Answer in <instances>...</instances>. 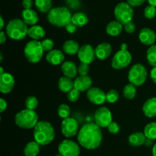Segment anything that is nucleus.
I'll use <instances>...</instances> for the list:
<instances>
[{"mask_svg":"<svg viewBox=\"0 0 156 156\" xmlns=\"http://www.w3.org/2000/svg\"><path fill=\"white\" fill-rule=\"evenodd\" d=\"M103 139L101 129L95 123H87L79 129L77 140L82 147L88 150H94L101 146Z\"/></svg>","mask_w":156,"mask_h":156,"instance_id":"1","label":"nucleus"},{"mask_svg":"<svg viewBox=\"0 0 156 156\" xmlns=\"http://www.w3.org/2000/svg\"><path fill=\"white\" fill-rule=\"evenodd\" d=\"M34 139L40 146H47L55 138V130L52 124L46 120H41L34 128Z\"/></svg>","mask_w":156,"mask_h":156,"instance_id":"2","label":"nucleus"},{"mask_svg":"<svg viewBox=\"0 0 156 156\" xmlns=\"http://www.w3.org/2000/svg\"><path fill=\"white\" fill-rule=\"evenodd\" d=\"M73 15L69 9L63 6H59L52 9L47 14V20L49 22L56 27H66L71 22Z\"/></svg>","mask_w":156,"mask_h":156,"instance_id":"3","label":"nucleus"},{"mask_svg":"<svg viewBox=\"0 0 156 156\" xmlns=\"http://www.w3.org/2000/svg\"><path fill=\"white\" fill-rule=\"evenodd\" d=\"M15 122L17 126L21 129H34L39 122L37 113L35 111L24 109L17 113L15 117Z\"/></svg>","mask_w":156,"mask_h":156,"instance_id":"4","label":"nucleus"},{"mask_svg":"<svg viewBox=\"0 0 156 156\" xmlns=\"http://www.w3.org/2000/svg\"><path fill=\"white\" fill-rule=\"evenodd\" d=\"M28 29L23 20L15 18L9 21L6 25V34L11 39L21 41L28 35Z\"/></svg>","mask_w":156,"mask_h":156,"instance_id":"5","label":"nucleus"},{"mask_svg":"<svg viewBox=\"0 0 156 156\" xmlns=\"http://www.w3.org/2000/svg\"><path fill=\"white\" fill-rule=\"evenodd\" d=\"M44 49L41 45V41H32L26 44L24 49V56L30 63H37L41 60L44 55Z\"/></svg>","mask_w":156,"mask_h":156,"instance_id":"6","label":"nucleus"},{"mask_svg":"<svg viewBox=\"0 0 156 156\" xmlns=\"http://www.w3.org/2000/svg\"><path fill=\"white\" fill-rule=\"evenodd\" d=\"M148 72L146 67L140 63L133 66L129 70L128 79L129 83L136 86H141L147 80Z\"/></svg>","mask_w":156,"mask_h":156,"instance_id":"7","label":"nucleus"},{"mask_svg":"<svg viewBox=\"0 0 156 156\" xmlns=\"http://www.w3.org/2000/svg\"><path fill=\"white\" fill-rule=\"evenodd\" d=\"M114 16L116 18V21L124 25L133 20L134 16L133 7L124 2L118 3L114 9Z\"/></svg>","mask_w":156,"mask_h":156,"instance_id":"8","label":"nucleus"},{"mask_svg":"<svg viewBox=\"0 0 156 156\" xmlns=\"http://www.w3.org/2000/svg\"><path fill=\"white\" fill-rule=\"evenodd\" d=\"M132 61V55L128 50H120L114 54L111 61V66L114 69L120 70L126 68Z\"/></svg>","mask_w":156,"mask_h":156,"instance_id":"9","label":"nucleus"},{"mask_svg":"<svg viewBox=\"0 0 156 156\" xmlns=\"http://www.w3.org/2000/svg\"><path fill=\"white\" fill-rule=\"evenodd\" d=\"M58 152L62 156H79L80 155V147L77 143L67 139L59 143Z\"/></svg>","mask_w":156,"mask_h":156,"instance_id":"10","label":"nucleus"},{"mask_svg":"<svg viewBox=\"0 0 156 156\" xmlns=\"http://www.w3.org/2000/svg\"><path fill=\"white\" fill-rule=\"evenodd\" d=\"M113 122L111 111L107 107H101L94 114V123L101 128H108Z\"/></svg>","mask_w":156,"mask_h":156,"instance_id":"11","label":"nucleus"},{"mask_svg":"<svg viewBox=\"0 0 156 156\" xmlns=\"http://www.w3.org/2000/svg\"><path fill=\"white\" fill-rule=\"evenodd\" d=\"M79 123L74 118L64 119L61 123V132L66 138H72L79 133Z\"/></svg>","mask_w":156,"mask_h":156,"instance_id":"12","label":"nucleus"},{"mask_svg":"<svg viewBox=\"0 0 156 156\" xmlns=\"http://www.w3.org/2000/svg\"><path fill=\"white\" fill-rule=\"evenodd\" d=\"M77 56L81 62L90 65L96 58L95 50L90 44H85L80 47Z\"/></svg>","mask_w":156,"mask_h":156,"instance_id":"13","label":"nucleus"},{"mask_svg":"<svg viewBox=\"0 0 156 156\" xmlns=\"http://www.w3.org/2000/svg\"><path fill=\"white\" fill-rule=\"evenodd\" d=\"M86 96L91 103L95 105H102L106 101V93L97 87H91L87 91Z\"/></svg>","mask_w":156,"mask_h":156,"instance_id":"14","label":"nucleus"},{"mask_svg":"<svg viewBox=\"0 0 156 156\" xmlns=\"http://www.w3.org/2000/svg\"><path fill=\"white\" fill-rule=\"evenodd\" d=\"M15 86V79L12 74L5 73L0 75V91L2 94H9Z\"/></svg>","mask_w":156,"mask_h":156,"instance_id":"15","label":"nucleus"},{"mask_svg":"<svg viewBox=\"0 0 156 156\" xmlns=\"http://www.w3.org/2000/svg\"><path fill=\"white\" fill-rule=\"evenodd\" d=\"M139 39L143 44L151 47L154 45L156 41V34L151 28L144 27L139 34Z\"/></svg>","mask_w":156,"mask_h":156,"instance_id":"16","label":"nucleus"},{"mask_svg":"<svg viewBox=\"0 0 156 156\" xmlns=\"http://www.w3.org/2000/svg\"><path fill=\"white\" fill-rule=\"evenodd\" d=\"M46 60L52 66L62 65L65 62V55L62 51L55 49L47 53Z\"/></svg>","mask_w":156,"mask_h":156,"instance_id":"17","label":"nucleus"},{"mask_svg":"<svg viewBox=\"0 0 156 156\" xmlns=\"http://www.w3.org/2000/svg\"><path fill=\"white\" fill-rule=\"evenodd\" d=\"M91 85H92V79L88 76H79L74 80V88L79 90L80 92L87 91L91 88Z\"/></svg>","mask_w":156,"mask_h":156,"instance_id":"18","label":"nucleus"},{"mask_svg":"<svg viewBox=\"0 0 156 156\" xmlns=\"http://www.w3.org/2000/svg\"><path fill=\"white\" fill-rule=\"evenodd\" d=\"M95 56L100 60H105L111 56L112 47L108 42H102L95 47Z\"/></svg>","mask_w":156,"mask_h":156,"instance_id":"19","label":"nucleus"},{"mask_svg":"<svg viewBox=\"0 0 156 156\" xmlns=\"http://www.w3.org/2000/svg\"><path fill=\"white\" fill-rule=\"evenodd\" d=\"M61 71L64 76L73 79L77 76L78 66H76V65L73 61L67 60L61 65Z\"/></svg>","mask_w":156,"mask_h":156,"instance_id":"20","label":"nucleus"},{"mask_svg":"<svg viewBox=\"0 0 156 156\" xmlns=\"http://www.w3.org/2000/svg\"><path fill=\"white\" fill-rule=\"evenodd\" d=\"M143 112L146 117H156V97L148 99L143 106Z\"/></svg>","mask_w":156,"mask_h":156,"instance_id":"21","label":"nucleus"},{"mask_svg":"<svg viewBox=\"0 0 156 156\" xmlns=\"http://www.w3.org/2000/svg\"><path fill=\"white\" fill-rule=\"evenodd\" d=\"M22 20L27 25H36L38 22V15L33 9H24L21 12Z\"/></svg>","mask_w":156,"mask_h":156,"instance_id":"22","label":"nucleus"},{"mask_svg":"<svg viewBox=\"0 0 156 156\" xmlns=\"http://www.w3.org/2000/svg\"><path fill=\"white\" fill-rule=\"evenodd\" d=\"M80 46L77 41L74 40H68L65 41L62 45V51L65 54L73 56V55L78 54Z\"/></svg>","mask_w":156,"mask_h":156,"instance_id":"23","label":"nucleus"},{"mask_svg":"<svg viewBox=\"0 0 156 156\" xmlns=\"http://www.w3.org/2000/svg\"><path fill=\"white\" fill-rule=\"evenodd\" d=\"M146 136H145L144 133L136 132L130 134L128 138V143L131 146L133 147H139V146H143L146 142Z\"/></svg>","mask_w":156,"mask_h":156,"instance_id":"24","label":"nucleus"},{"mask_svg":"<svg viewBox=\"0 0 156 156\" xmlns=\"http://www.w3.org/2000/svg\"><path fill=\"white\" fill-rule=\"evenodd\" d=\"M123 25L117 21H112L108 24L106 27V32L111 37H117L122 33Z\"/></svg>","mask_w":156,"mask_h":156,"instance_id":"25","label":"nucleus"},{"mask_svg":"<svg viewBox=\"0 0 156 156\" xmlns=\"http://www.w3.org/2000/svg\"><path fill=\"white\" fill-rule=\"evenodd\" d=\"M58 88L62 92L67 94L74 88V81L66 76L60 77L58 81Z\"/></svg>","mask_w":156,"mask_h":156,"instance_id":"26","label":"nucleus"},{"mask_svg":"<svg viewBox=\"0 0 156 156\" xmlns=\"http://www.w3.org/2000/svg\"><path fill=\"white\" fill-rule=\"evenodd\" d=\"M46 34L45 29L41 25L30 26L28 29V36L34 41H39L43 39Z\"/></svg>","mask_w":156,"mask_h":156,"instance_id":"27","label":"nucleus"},{"mask_svg":"<svg viewBox=\"0 0 156 156\" xmlns=\"http://www.w3.org/2000/svg\"><path fill=\"white\" fill-rule=\"evenodd\" d=\"M71 22L73 23L77 27H83L88 24V18L86 14L84 12H77L73 15Z\"/></svg>","mask_w":156,"mask_h":156,"instance_id":"28","label":"nucleus"},{"mask_svg":"<svg viewBox=\"0 0 156 156\" xmlns=\"http://www.w3.org/2000/svg\"><path fill=\"white\" fill-rule=\"evenodd\" d=\"M40 150V145L37 142H29L24 146V155L25 156H37L39 154Z\"/></svg>","mask_w":156,"mask_h":156,"instance_id":"29","label":"nucleus"},{"mask_svg":"<svg viewBox=\"0 0 156 156\" xmlns=\"http://www.w3.org/2000/svg\"><path fill=\"white\" fill-rule=\"evenodd\" d=\"M35 6L43 13L49 12L52 9V0H35Z\"/></svg>","mask_w":156,"mask_h":156,"instance_id":"30","label":"nucleus"},{"mask_svg":"<svg viewBox=\"0 0 156 156\" xmlns=\"http://www.w3.org/2000/svg\"><path fill=\"white\" fill-rule=\"evenodd\" d=\"M123 95L127 100H132L136 95V88L133 84L129 83L126 85L123 90Z\"/></svg>","mask_w":156,"mask_h":156,"instance_id":"31","label":"nucleus"},{"mask_svg":"<svg viewBox=\"0 0 156 156\" xmlns=\"http://www.w3.org/2000/svg\"><path fill=\"white\" fill-rule=\"evenodd\" d=\"M145 136L146 138L152 140H156V122L149 123L144 128Z\"/></svg>","mask_w":156,"mask_h":156,"instance_id":"32","label":"nucleus"},{"mask_svg":"<svg viewBox=\"0 0 156 156\" xmlns=\"http://www.w3.org/2000/svg\"><path fill=\"white\" fill-rule=\"evenodd\" d=\"M146 59L150 66L156 67V45H152L149 47L146 52Z\"/></svg>","mask_w":156,"mask_h":156,"instance_id":"33","label":"nucleus"},{"mask_svg":"<svg viewBox=\"0 0 156 156\" xmlns=\"http://www.w3.org/2000/svg\"><path fill=\"white\" fill-rule=\"evenodd\" d=\"M38 99L35 96H28L26 98L25 101H24V106H25L26 109L31 110V111H35L38 106Z\"/></svg>","mask_w":156,"mask_h":156,"instance_id":"34","label":"nucleus"},{"mask_svg":"<svg viewBox=\"0 0 156 156\" xmlns=\"http://www.w3.org/2000/svg\"><path fill=\"white\" fill-rule=\"evenodd\" d=\"M70 113H71V111H70L69 106L66 104H61L57 109L58 116L63 120L69 117Z\"/></svg>","mask_w":156,"mask_h":156,"instance_id":"35","label":"nucleus"},{"mask_svg":"<svg viewBox=\"0 0 156 156\" xmlns=\"http://www.w3.org/2000/svg\"><path fill=\"white\" fill-rule=\"evenodd\" d=\"M120 98L118 91L115 89H111L106 93V101L110 104H114L118 101Z\"/></svg>","mask_w":156,"mask_h":156,"instance_id":"36","label":"nucleus"},{"mask_svg":"<svg viewBox=\"0 0 156 156\" xmlns=\"http://www.w3.org/2000/svg\"><path fill=\"white\" fill-rule=\"evenodd\" d=\"M144 16L148 19H152L156 16V7L148 5L144 9Z\"/></svg>","mask_w":156,"mask_h":156,"instance_id":"37","label":"nucleus"},{"mask_svg":"<svg viewBox=\"0 0 156 156\" xmlns=\"http://www.w3.org/2000/svg\"><path fill=\"white\" fill-rule=\"evenodd\" d=\"M41 45H42L43 49H44V51L46 52H50L51 50H54V42H53V40L51 39H44L41 41Z\"/></svg>","mask_w":156,"mask_h":156,"instance_id":"38","label":"nucleus"},{"mask_svg":"<svg viewBox=\"0 0 156 156\" xmlns=\"http://www.w3.org/2000/svg\"><path fill=\"white\" fill-rule=\"evenodd\" d=\"M80 91L74 88L73 90H71L69 92L67 93V98H68V100L69 101L76 102L79 99V98H80Z\"/></svg>","mask_w":156,"mask_h":156,"instance_id":"39","label":"nucleus"},{"mask_svg":"<svg viewBox=\"0 0 156 156\" xmlns=\"http://www.w3.org/2000/svg\"><path fill=\"white\" fill-rule=\"evenodd\" d=\"M90 71V66L88 64L81 62L78 66V74L81 76H88Z\"/></svg>","mask_w":156,"mask_h":156,"instance_id":"40","label":"nucleus"},{"mask_svg":"<svg viewBox=\"0 0 156 156\" xmlns=\"http://www.w3.org/2000/svg\"><path fill=\"white\" fill-rule=\"evenodd\" d=\"M108 130L110 133L115 135V134H117L119 132H120V126H119L118 123H116V122H114V121H113L112 123H111V124L108 126Z\"/></svg>","mask_w":156,"mask_h":156,"instance_id":"41","label":"nucleus"},{"mask_svg":"<svg viewBox=\"0 0 156 156\" xmlns=\"http://www.w3.org/2000/svg\"><path fill=\"white\" fill-rule=\"evenodd\" d=\"M123 29L128 34H133L136 30V24L133 21L126 23L123 25Z\"/></svg>","mask_w":156,"mask_h":156,"instance_id":"42","label":"nucleus"},{"mask_svg":"<svg viewBox=\"0 0 156 156\" xmlns=\"http://www.w3.org/2000/svg\"><path fill=\"white\" fill-rule=\"evenodd\" d=\"M146 1V0H126V2L132 7H137L143 5Z\"/></svg>","mask_w":156,"mask_h":156,"instance_id":"43","label":"nucleus"},{"mask_svg":"<svg viewBox=\"0 0 156 156\" xmlns=\"http://www.w3.org/2000/svg\"><path fill=\"white\" fill-rule=\"evenodd\" d=\"M65 28L66 30V31L69 34L75 33V32L76 31V30H77V27L72 22L69 23V24L66 26Z\"/></svg>","mask_w":156,"mask_h":156,"instance_id":"44","label":"nucleus"},{"mask_svg":"<svg viewBox=\"0 0 156 156\" xmlns=\"http://www.w3.org/2000/svg\"><path fill=\"white\" fill-rule=\"evenodd\" d=\"M22 6L24 9H31L33 0H22Z\"/></svg>","mask_w":156,"mask_h":156,"instance_id":"45","label":"nucleus"},{"mask_svg":"<svg viewBox=\"0 0 156 156\" xmlns=\"http://www.w3.org/2000/svg\"><path fill=\"white\" fill-rule=\"evenodd\" d=\"M8 106L7 101L5 99H0V113H3L6 110Z\"/></svg>","mask_w":156,"mask_h":156,"instance_id":"46","label":"nucleus"},{"mask_svg":"<svg viewBox=\"0 0 156 156\" xmlns=\"http://www.w3.org/2000/svg\"><path fill=\"white\" fill-rule=\"evenodd\" d=\"M6 40H7L6 33H5L3 30H1V32H0V44H5L6 42Z\"/></svg>","mask_w":156,"mask_h":156,"instance_id":"47","label":"nucleus"},{"mask_svg":"<svg viewBox=\"0 0 156 156\" xmlns=\"http://www.w3.org/2000/svg\"><path fill=\"white\" fill-rule=\"evenodd\" d=\"M150 77L153 82L156 84V67H153L150 72Z\"/></svg>","mask_w":156,"mask_h":156,"instance_id":"48","label":"nucleus"},{"mask_svg":"<svg viewBox=\"0 0 156 156\" xmlns=\"http://www.w3.org/2000/svg\"><path fill=\"white\" fill-rule=\"evenodd\" d=\"M153 141H154V140H150V139L146 138V142H145V144L144 145H145V146H147V147H150V146H154V145H153Z\"/></svg>","mask_w":156,"mask_h":156,"instance_id":"49","label":"nucleus"},{"mask_svg":"<svg viewBox=\"0 0 156 156\" xmlns=\"http://www.w3.org/2000/svg\"><path fill=\"white\" fill-rule=\"evenodd\" d=\"M0 21H1V24H0V29H1V30H2V29L4 28V26H5V21H4V19H3L2 16L0 17Z\"/></svg>","mask_w":156,"mask_h":156,"instance_id":"50","label":"nucleus"},{"mask_svg":"<svg viewBox=\"0 0 156 156\" xmlns=\"http://www.w3.org/2000/svg\"><path fill=\"white\" fill-rule=\"evenodd\" d=\"M127 48H128V45L126 44H125V43H123V44H122L121 45H120V50H128Z\"/></svg>","mask_w":156,"mask_h":156,"instance_id":"51","label":"nucleus"},{"mask_svg":"<svg viewBox=\"0 0 156 156\" xmlns=\"http://www.w3.org/2000/svg\"><path fill=\"white\" fill-rule=\"evenodd\" d=\"M148 2H149L150 5L155 6V7H156V0H148Z\"/></svg>","mask_w":156,"mask_h":156,"instance_id":"52","label":"nucleus"},{"mask_svg":"<svg viewBox=\"0 0 156 156\" xmlns=\"http://www.w3.org/2000/svg\"><path fill=\"white\" fill-rule=\"evenodd\" d=\"M152 156H156V143L152 147Z\"/></svg>","mask_w":156,"mask_h":156,"instance_id":"53","label":"nucleus"},{"mask_svg":"<svg viewBox=\"0 0 156 156\" xmlns=\"http://www.w3.org/2000/svg\"><path fill=\"white\" fill-rule=\"evenodd\" d=\"M3 73H5V72H4V69H3L2 66H0V75L3 74Z\"/></svg>","mask_w":156,"mask_h":156,"instance_id":"54","label":"nucleus"},{"mask_svg":"<svg viewBox=\"0 0 156 156\" xmlns=\"http://www.w3.org/2000/svg\"><path fill=\"white\" fill-rule=\"evenodd\" d=\"M55 156H62V155H60V154H58V155H55Z\"/></svg>","mask_w":156,"mask_h":156,"instance_id":"55","label":"nucleus"}]
</instances>
